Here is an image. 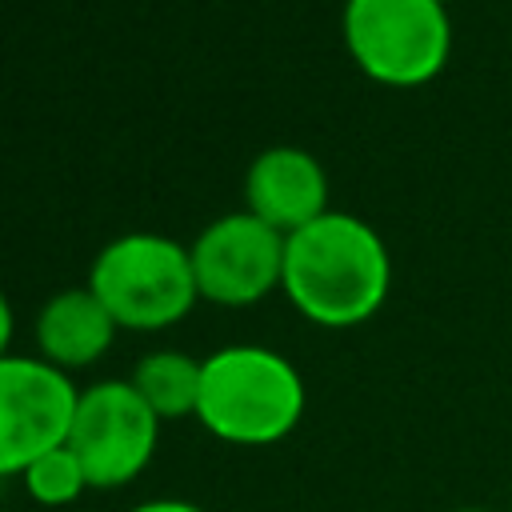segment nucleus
Here are the masks:
<instances>
[{
	"instance_id": "nucleus-1",
	"label": "nucleus",
	"mask_w": 512,
	"mask_h": 512,
	"mask_svg": "<svg viewBox=\"0 0 512 512\" xmlns=\"http://www.w3.org/2000/svg\"><path fill=\"white\" fill-rule=\"evenodd\" d=\"M280 292L320 328H356L392 292V252L368 220L328 208L284 240Z\"/></svg>"
},
{
	"instance_id": "nucleus-2",
	"label": "nucleus",
	"mask_w": 512,
	"mask_h": 512,
	"mask_svg": "<svg viewBox=\"0 0 512 512\" xmlns=\"http://www.w3.org/2000/svg\"><path fill=\"white\" fill-rule=\"evenodd\" d=\"M308 388L300 368L264 344H228L204 356L196 420L236 448L280 444L304 420Z\"/></svg>"
},
{
	"instance_id": "nucleus-3",
	"label": "nucleus",
	"mask_w": 512,
	"mask_h": 512,
	"mask_svg": "<svg viewBox=\"0 0 512 512\" xmlns=\"http://www.w3.org/2000/svg\"><path fill=\"white\" fill-rule=\"evenodd\" d=\"M88 288L128 332L172 328L200 304L192 252L164 232L112 236L88 268Z\"/></svg>"
},
{
	"instance_id": "nucleus-4",
	"label": "nucleus",
	"mask_w": 512,
	"mask_h": 512,
	"mask_svg": "<svg viewBox=\"0 0 512 512\" xmlns=\"http://www.w3.org/2000/svg\"><path fill=\"white\" fill-rule=\"evenodd\" d=\"M340 36L352 64L384 88H424L452 56L444 0H344Z\"/></svg>"
},
{
	"instance_id": "nucleus-5",
	"label": "nucleus",
	"mask_w": 512,
	"mask_h": 512,
	"mask_svg": "<svg viewBox=\"0 0 512 512\" xmlns=\"http://www.w3.org/2000/svg\"><path fill=\"white\" fill-rule=\"evenodd\" d=\"M160 424L132 380H96L76 396L68 448L80 456L92 488H124L152 464Z\"/></svg>"
},
{
	"instance_id": "nucleus-6",
	"label": "nucleus",
	"mask_w": 512,
	"mask_h": 512,
	"mask_svg": "<svg viewBox=\"0 0 512 512\" xmlns=\"http://www.w3.org/2000/svg\"><path fill=\"white\" fill-rule=\"evenodd\" d=\"M284 240V232L248 208L208 220L188 244L200 300L220 308H252L272 296L284 280Z\"/></svg>"
},
{
	"instance_id": "nucleus-7",
	"label": "nucleus",
	"mask_w": 512,
	"mask_h": 512,
	"mask_svg": "<svg viewBox=\"0 0 512 512\" xmlns=\"http://www.w3.org/2000/svg\"><path fill=\"white\" fill-rule=\"evenodd\" d=\"M80 388L40 356H0V476H20L36 456L68 440Z\"/></svg>"
},
{
	"instance_id": "nucleus-8",
	"label": "nucleus",
	"mask_w": 512,
	"mask_h": 512,
	"mask_svg": "<svg viewBox=\"0 0 512 512\" xmlns=\"http://www.w3.org/2000/svg\"><path fill=\"white\" fill-rule=\"evenodd\" d=\"M244 208L292 236L328 212V172L308 148L272 144L244 172Z\"/></svg>"
},
{
	"instance_id": "nucleus-9",
	"label": "nucleus",
	"mask_w": 512,
	"mask_h": 512,
	"mask_svg": "<svg viewBox=\"0 0 512 512\" xmlns=\"http://www.w3.org/2000/svg\"><path fill=\"white\" fill-rule=\"evenodd\" d=\"M32 332H36V356L72 376L112 352L120 324L100 304V296L88 284H80V288L52 292L40 304Z\"/></svg>"
},
{
	"instance_id": "nucleus-10",
	"label": "nucleus",
	"mask_w": 512,
	"mask_h": 512,
	"mask_svg": "<svg viewBox=\"0 0 512 512\" xmlns=\"http://www.w3.org/2000/svg\"><path fill=\"white\" fill-rule=\"evenodd\" d=\"M200 376H204V360L180 348H152L136 360L128 380L160 420H184L196 416Z\"/></svg>"
},
{
	"instance_id": "nucleus-11",
	"label": "nucleus",
	"mask_w": 512,
	"mask_h": 512,
	"mask_svg": "<svg viewBox=\"0 0 512 512\" xmlns=\"http://www.w3.org/2000/svg\"><path fill=\"white\" fill-rule=\"evenodd\" d=\"M20 484H24V492H28L36 504H44V508H68V504H76V500L92 488V480H88L80 456L68 448V440L56 444V448H48L44 456H36V460L20 472Z\"/></svg>"
},
{
	"instance_id": "nucleus-12",
	"label": "nucleus",
	"mask_w": 512,
	"mask_h": 512,
	"mask_svg": "<svg viewBox=\"0 0 512 512\" xmlns=\"http://www.w3.org/2000/svg\"><path fill=\"white\" fill-rule=\"evenodd\" d=\"M128 512H208L192 500H180V496H160V500H144V504H132Z\"/></svg>"
},
{
	"instance_id": "nucleus-13",
	"label": "nucleus",
	"mask_w": 512,
	"mask_h": 512,
	"mask_svg": "<svg viewBox=\"0 0 512 512\" xmlns=\"http://www.w3.org/2000/svg\"><path fill=\"white\" fill-rule=\"evenodd\" d=\"M12 336H16V312H12V304L0 288V356L12 352Z\"/></svg>"
},
{
	"instance_id": "nucleus-14",
	"label": "nucleus",
	"mask_w": 512,
	"mask_h": 512,
	"mask_svg": "<svg viewBox=\"0 0 512 512\" xmlns=\"http://www.w3.org/2000/svg\"><path fill=\"white\" fill-rule=\"evenodd\" d=\"M456 512H492V508H456Z\"/></svg>"
},
{
	"instance_id": "nucleus-15",
	"label": "nucleus",
	"mask_w": 512,
	"mask_h": 512,
	"mask_svg": "<svg viewBox=\"0 0 512 512\" xmlns=\"http://www.w3.org/2000/svg\"><path fill=\"white\" fill-rule=\"evenodd\" d=\"M444 4H452V0H444Z\"/></svg>"
}]
</instances>
